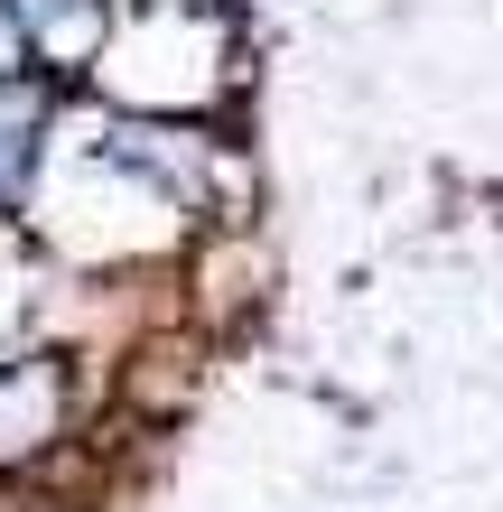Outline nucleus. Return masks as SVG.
<instances>
[{
	"instance_id": "obj_2",
	"label": "nucleus",
	"mask_w": 503,
	"mask_h": 512,
	"mask_svg": "<svg viewBox=\"0 0 503 512\" xmlns=\"http://www.w3.org/2000/svg\"><path fill=\"white\" fill-rule=\"evenodd\" d=\"M28 140H38V103H28L19 84H0V187H19V168H28Z\"/></svg>"
},
{
	"instance_id": "obj_1",
	"label": "nucleus",
	"mask_w": 503,
	"mask_h": 512,
	"mask_svg": "<svg viewBox=\"0 0 503 512\" xmlns=\"http://www.w3.org/2000/svg\"><path fill=\"white\" fill-rule=\"evenodd\" d=\"M0 10H10L19 38L38 28L47 47H84V38H94V10H103V0H0Z\"/></svg>"
}]
</instances>
